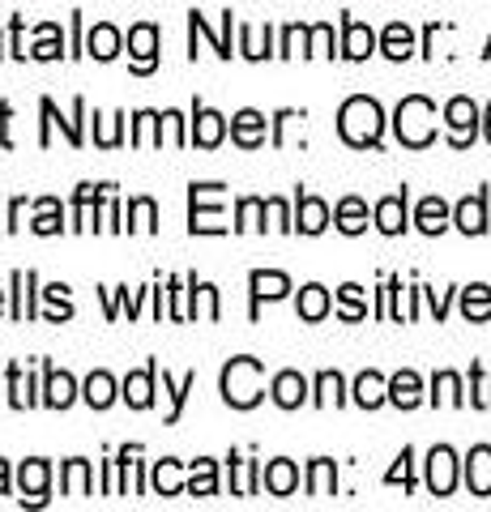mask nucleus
<instances>
[{
  "mask_svg": "<svg viewBox=\"0 0 491 512\" xmlns=\"http://www.w3.org/2000/svg\"><path fill=\"white\" fill-rule=\"evenodd\" d=\"M338 133H342L346 146H355V150L380 146V133H385V111H380V103L368 99V94H355V99H346L342 111H338Z\"/></svg>",
  "mask_w": 491,
  "mask_h": 512,
  "instance_id": "nucleus-1",
  "label": "nucleus"
},
{
  "mask_svg": "<svg viewBox=\"0 0 491 512\" xmlns=\"http://www.w3.org/2000/svg\"><path fill=\"white\" fill-rule=\"evenodd\" d=\"M218 384H223V402L231 410H252L265 397V367H261V359L240 355L223 367V380Z\"/></svg>",
  "mask_w": 491,
  "mask_h": 512,
  "instance_id": "nucleus-2",
  "label": "nucleus"
},
{
  "mask_svg": "<svg viewBox=\"0 0 491 512\" xmlns=\"http://www.w3.org/2000/svg\"><path fill=\"white\" fill-rule=\"evenodd\" d=\"M393 133H398L402 146L410 150H427L436 141V103L423 99V94H410L393 111Z\"/></svg>",
  "mask_w": 491,
  "mask_h": 512,
  "instance_id": "nucleus-3",
  "label": "nucleus"
},
{
  "mask_svg": "<svg viewBox=\"0 0 491 512\" xmlns=\"http://www.w3.org/2000/svg\"><path fill=\"white\" fill-rule=\"evenodd\" d=\"M188 231L193 235H223V184H193L188 188Z\"/></svg>",
  "mask_w": 491,
  "mask_h": 512,
  "instance_id": "nucleus-4",
  "label": "nucleus"
},
{
  "mask_svg": "<svg viewBox=\"0 0 491 512\" xmlns=\"http://www.w3.org/2000/svg\"><path fill=\"white\" fill-rule=\"evenodd\" d=\"M445 128H449V146L453 150H466L474 137H479V107L466 94H457V99L445 103Z\"/></svg>",
  "mask_w": 491,
  "mask_h": 512,
  "instance_id": "nucleus-5",
  "label": "nucleus"
},
{
  "mask_svg": "<svg viewBox=\"0 0 491 512\" xmlns=\"http://www.w3.org/2000/svg\"><path fill=\"white\" fill-rule=\"evenodd\" d=\"M227 137V116H218L214 107L193 103V128H188V146H201V150H214L223 146Z\"/></svg>",
  "mask_w": 491,
  "mask_h": 512,
  "instance_id": "nucleus-6",
  "label": "nucleus"
},
{
  "mask_svg": "<svg viewBox=\"0 0 491 512\" xmlns=\"http://www.w3.org/2000/svg\"><path fill=\"white\" fill-rule=\"evenodd\" d=\"M457 487V453L449 444H436L427 453V491L432 495H453Z\"/></svg>",
  "mask_w": 491,
  "mask_h": 512,
  "instance_id": "nucleus-7",
  "label": "nucleus"
},
{
  "mask_svg": "<svg viewBox=\"0 0 491 512\" xmlns=\"http://www.w3.org/2000/svg\"><path fill=\"white\" fill-rule=\"evenodd\" d=\"M129 56H133V73H154L158 69V26L154 22H137L129 30Z\"/></svg>",
  "mask_w": 491,
  "mask_h": 512,
  "instance_id": "nucleus-8",
  "label": "nucleus"
},
{
  "mask_svg": "<svg viewBox=\"0 0 491 512\" xmlns=\"http://www.w3.org/2000/svg\"><path fill=\"white\" fill-rule=\"evenodd\" d=\"M248 286H252V320H257L261 303H274V299H287L291 295V278L282 274V269H252Z\"/></svg>",
  "mask_w": 491,
  "mask_h": 512,
  "instance_id": "nucleus-9",
  "label": "nucleus"
},
{
  "mask_svg": "<svg viewBox=\"0 0 491 512\" xmlns=\"http://www.w3.org/2000/svg\"><path fill=\"white\" fill-rule=\"evenodd\" d=\"M77 380L65 372V367H52V363H43V406H52V410H69L77 402Z\"/></svg>",
  "mask_w": 491,
  "mask_h": 512,
  "instance_id": "nucleus-10",
  "label": "nucleus"
},
{
  "mask_svg": "<svg viewBox=\"0 0 491 512\" xmlns=\"http://www.w3.org/2000/svg\"><path fill=\"white\" fill-rule=\"evenodd\" d=\"M47 483H52V466H47L43 457L22 461V470H18L22 504H47Z\"/></svg>",
  "mask_w": 491,
  "mask_h": 512,
  "instance_id": "nucleus-11",
  "label": "nucleus"
},
{
  "mask_svg": "<svg viewBox=\"0 0 491 512\" xmlns=\"http://www.w3.org/2000/svg\"><path fill=\"white\" fill-rule=\"evenodd\" d=\"M154 380H158V363H146L141 372H129L120 384V397L133 410H150L154 406Z\"/></svg>",
  "mask_w": 491,
  "mask_h": 512,
  "instance_id": "nucleus-12",
  "label": "nucleus"
},
{
  "mask_svg": "<svg viewBox=\"0 0 491 512\" xmlns=\"http://www.w3.org/2000/svg\"><path fill=\"white\" fill-rule=\"evenodd\" d=\"M39 111H43V146H52V124H60V128H65V137H69V146H82V124H77V120H82L86 116V103L82 99H73V120H60L56 116V103L52 99H43L39 103Z\"/></svg>",
  "mask_w": 491,
  "mask_h": 512,
  "instance_id": "nucleus-13",
  "label": "nucleus"
},
{
  "mask_svg": "<svg viewBox=\"0 0 491 512\" xmlns=\"http://www.w3.org/2000/svg\"><path fill=\"white\" fill-rule=\"evenodd\" d=\"M265 116L261 111H252V107H244V111H235L231 116V141L240 150H257V146H265Z\"/></svg>",
  "mask_w": 491,
  "mask_h": 512,
  "instance_id": "nucleus-14",
  "label": "nucleus"
},
{
  "mask_svg": "<svg viewBox=\"0 0 491 512\" xmlns=\"http://www.w3.org/2000/svg\"><path fill=\"white\" fill-rule=\"evenodd\" d=\"M329 205L321 197H312V192H299L295 197V231H304V235H321L329 227Z\"/></svg>",
  "mask_w": 491,
  "mask_h": 512,
  "instance_id": "nucleus-15",
  "label": "nucleus"
},
{
  "mask_svg": "<svg viewBox=\"0 0 491 512\" xmlns=\"http://www.w3.org/2000/svg\"><path fill=\"white\" fill-rule=\"evenodd\" d=\"M269 397H274L278 410H299L308 402V380L299 372H278L274 380H269Z\"/></svg>",
  "mask_w": 491,
  "mask_h": 512,
  "instance_id": "nucleus-16",
  "label": "nucleus"
},
{
  "mask_svg": "<svg viewBox=\"0 0 491 512\" xmlns=\"http://www.w3.org/2000/svg\"><path fill=\"white\" fill-rule=\"evenodd\" d=\"M107 188L112 184H77V192H73V231L94 227V210H99V201L107 197Z\"/></svg>",
  "mask_w": 491,
  "mask_h": 512,
  "instance_id": "nucleus-17",
  "label": "nucleus"
},
{
  "mask_svg": "<svg viewBox=\"0 0 491 512\" xmlns=\"http://www.w3.org/2000/svg\"><path fill=\"white\" fill-rule=\"evenodd\" d=\"M376 52V35H372V26H363L355 18H342V52L346 60H368Z\"/></svg>",
  "mask_w": 491,
  "mask_h": 512,
  "instance_id": "nucleus-18",
  "label": "nucleus"
},
{
  "mask_svg": "<svg viewBox=\"0 0 491 512\" xmlns=\"http://www.w3.org/2000/svg\"><path fill=\"white\" fill-rule=\"evenodd\" d=\"M261 487L269 491V495H295V487H299V466L295 461H287V457H274L269 466L261 470Z\"/></svg>",
  "mask_w": 491,
  "mask_h": 512,
  "instance_id": "nucleus-19",
  "label": "nucleus"
},
{
  "mask_svg": "<svg viewBox=\"0 0 491 512\" xmlns=\"http://www.w3.org/2000/svg\"><path fill=\"white\" fill-rule=\"evenodd\" d=\"M35 269H13V308L9 316L13 320H35L39 308H35Z\"/></svg>",
  "mask_w": 491,
  "mask_h": 512,
  "instance_id": "nucleus-20",
  "label": "nucleus"
},
{
  "mask_svg": "<svg viewBox=\"0 0 491 512\" xmlns=\"http://www.w3.org/2000/svg\"><path fill=\"white\" fill-rule=\"evenodd\" d=\"M466 487L470 495H491V448L487 444H474L470 457H466Z\"/></svg>",
  "mask_w": 491,
  "mask_h": 512,
  "instance_id": "nucleus-21",
  "label": "nucleus"
},
{
  "mask_svg": "<svg viewBox=\"0 0 491 512\" xmlns=\"http://www.w3.org/2000/svg\"><path fill=\"white\" fill-rule=\"evenodd\" d=\"M453 222H457V231H462V235H483L487 231V197H483V192L457 201Z\"/></svg>",
  "mask_w": 491,
  "mask_h": 512,
  "instance_id": "nucleus-22",
  "label": "nucleus"
},
{
  "mask_svg": "<svg viewBox=\"0 0 491 512\" xmlns=\"http://www.w3.org/2000/svg\"><path fill=\"white\" fill-rule=\"evenodd\" d=\"M372 218H376V227L385 235H402L406 231V188L393 192V197H380Z\"/></svg>",
  "mask_w": 491,
  "mask_h": 512,
  "instance_id": "nucleus-23",
  "label": "nucleus"
},
{
  "mask_svg": "<svg viewBox=\"0 0 491 512\" xmlns=\"http://www.w3.org/2000/svg\"><path fill=\"white\" fill-rule=\"evenodd\" d=\"M295 312H299V320L316 325V320H325L329 312H334V299H329V291L321 282H308L304 291H299V299H295Z\"/></svg>",
  "mask_w": 491,
  "mask_h": 512,
  "instance_id": "nucleus-24",
  "label": "nucleus"
},
{
  "mask_svg": "<svg viewBox=\"0 0 491 512\" xmlns=\"http://www.w3.org/2000/svg\"><path fill=\"white\" fill-rule=\"evenodd\" d=\"M120 47H124V35H120L112 22H99L86 35V56H94V60H116Z\"/></svg>",
  "mask_w": 491,
  "mask_h": 512,
  "instance_id": "nucleus-25",
  "label": "nucleus"
},
{
  "mask_svg": "<svg viewBox=\"0 0 491 512\" xmlns=\"http://www.w3.org/2000/svg\"><path fill=\"white\" fill-rule=\"evenodd\" d=\"M351 393H355V406L376 410V406H385V402H389V380L380 376V372H359Z\"/></svg>",
  "mask_w": 491,
  "mask_h": 512,
  "instance_id": "nucleus-26",
  "label": "nucleus"
},
{
  "mask_svg": "<svg viewBox=\"0 0 491 512\" xmlns=\"http://www.w3.org/2000/svg\"><path fill=\"white\" fill-rule=\"evenodd\" d=\"M453 222V210L440 197H423L419 201V210H415V227L423 231V235H440Z\"/></svg>",
  "mask_w": 491,
  "mask_h": 512,
  "instance_id": "nucleus-27",
  "label": "nucleus"
},
{
  "mask_svg": "<svg viewBox=\"0 0 491 512\" xmlns=\"http://www.w3.org/2000/svg\"><path fill=\"white\" fill-rule=\"evenodd\" d=\"M380 52H385L389 60H410L415 56V30H410L406 22H389L385 35H380Z\"/></svg>",
  "mask_w": 491,
  "mask_h": 512,
  "instance_id": "nucleus-28",
  "label": "nucleus"
},
{
  "mask_svg": "<svg viewBox=\"0 0 491 512\" xmlns=\"http://www.w3.org/2000/svg\"><path fill=\"white\" fill-rule=\"evenodd\" d=\"M389 402L398 406V410H415V406L423 402V380H419L415 372H410V367L389 380Z\"/></svg>",
  "mask_w": 491,
  "mask_h": 512,
  "instance_id": "nucleus-29",
  "label": "nucleus"
},
{
  "mask_svg": "<svg viewBox=\"0 0 491 512\" xmlns=\"http://www.w3.org/2000/svg\"><path fill=\"white\" fill-rule=\"evenodd\" d=\"M120 397V389H116V380L107 376V372H90L86 376V384H82V402L90 406V410H107Z\"/></svg>",
  "mask_w": 491,
  "mask_h": 512,
  "instance_id": "nucleus-30",
  "label": "nucleus"
},
{
  "mask_svg": "<svg viewBox=\"0 0 491 512\" xmlns=\"http://www.w3.org/2000/svg\"><path fill=\"white\" fill-rule=\"evenodd\" d=\"M334 227L342 235H363L368 231V205H363L359 197H342L338 210H334Z\"/></svg>",
  "mask_w": 491,
  "mask_h": 512,
  "instance_id": "nucleus-31",
  "label": "nucleus"
},
{
  "mask_svg": "<svg viewBox=\"0 0 491 512\" xmlns=\"http://www.w3.org/2000/svg\"><path fill=\"white\" fill-rule=\"evenodd\" d=\"M60 491L65 495H90L94 491V474H90V461L73 457L60 466Z\"/></svg>",
  "mask_w": 491,
  "mask_h": 512,
  "instance_id": "nucleus-32",
  "label": "nucleus"
},
{
  "mask_svg": "<svg viewBox=\"0 0 491 512\" xmlns=\"http://www.w3.org/2000/svg\"><path fill=\"white\" fill-rule=\"evenodd\" d=\"M150 483H154V491H158V495H184V491H188V483H184V474H180V461H176V457L154 461Z\"/></svg>",
  "mask_w": 491,
  "mask_h": 512,
  "instance_id": "nucleus-33",
  "label": "nucleus"
},
{
  "mask_svg": "<svg viewBox=\"0 0 491 512\" xmlns=\"http://www.w3.org/2000/svg\"><path fill=\"white\" fill-rule=\"evenodd\" d=\"M338 491V466L329 457H316L308 466V495H316V500H325V495Z\"/></svg>",
  "mask_w": 491,
  "mask_h": 512,
  "instance_id": "nucleus-34",
  "label": "nucleus"
},
{
  "mask_svg": "<svg viewBox=\"0 0 491 512\" xmlns=\"http://www.w3.org/2000/svg\"><path fill=\"white\" fill-rule=\"evenodd\" d=\"M30 231H35V235H60V231H65V210H60L56 197L35 201V222H30Z\"/></svg>",
  "mask_w": 491,
  "mask_h": 512,
  "instance_id": "nucleus-35",
  "label": "nucleus"
},
{
  "mask_svg": "<svg viewBox=\"0 0 491 512\" xmlns=\"http://www.w3.org/2000/svg\"><path fill=\"white\" fill-rule=\"evenodd\" d=\"M188 495H218V461L197 457L188 466Z\"/></svg>",
  "mask_w": 491,
  "mask_h": 512,
  "instance_id": "nucleus-36",
  "label": "nucleus"
},
{
  "mask_svg": "<svg viewBox=\"0 0 491 512\" xmlns=\"http://www.w3.org/2000/svg\"><path fill=\"white\" fill-rule=\"evenodd\" d=\"M462 316L474 320V325H483V320H491V286L487 282H474L462 291Z\"/></svg>",
  "mask_w": 491,
  "mask_h": 512,
  "instance_id": "nucleus-37",
  "label": "nucleus"
},
{
  "mask_svg": "<svg viewBox=\"0 0 491 512\" xmlns=\"http://www.w3.org/2000/svg\"><path fill=\"white\" fill-rule=\"evenodd\" d=\"M231 461V470H235V478H231V491L235 495H257L261 491V466L257 461H244V457H227Z\"/></svg>",
  "mask_w": 491,
  "mask_h": 512,
  "instance_id": "nucleus-38",
  "label": "nucleus"
},
{
  "mask_svg": "<svg viewBox=\"0 0 491 512\" xmlns=\"http://www.w3.org/2000/svg\"><path fill=\"white\" fill-rule=\"evenodd\" d=\"M9 406H13V410L39 406V397H35V380L22 376V363H9Z\"/></svg>",
  "mask_w": 491,
  "mask_h": 512,
  "instance_id": "nucleus-39",
  "label": "nucleus"
},
{
  "mask_svg": "<svg viewBox=\"0 0 491 512\" xmlns=\"http://www.w3.org/2000/svg\"><path fill=\"white\" fill-rule=\"evenodd\" d=\"M197 389V372H188L180 384L171 380L167 372H163V393L171 397V410H167V423H180V414H184V402H188V393Z\"/></svg>",
  "mask_w": 491,
  "mask_h": 512,
  "instance_id": "nucleus-40",
  "label": "nucleus"
},
{
  "mask_svg": "<svg viewBox=\"0 0 491 512\" xmlns=\"http://www.w3.org/2000/svg\"><path fill=\"white\" fill-rule=\"evenodd\" d=\"M321 410H329V406H342L346 402V380L338 376V372H321L316 376V397H312Z\"/></svg>",
  "mask_w": 491,
  "mask_h": 512,
  "instance_id": "nucleus-41",
  "label": "nucleus"
},
{
  "mask_svg": "<svg viewBox=\"0 0 491 512\" xmlns=\"http://www.w3.org/2000/svg\"><path fill=\"white\" fill-rule=\"evenodd\" d=\"M432 402L436 406H462V376L457 372H436L432 376Z\"/></svg>",
  "mask_w": 491,
  "mask_h": 512,
  "instance_id": "nucleus-42",
  "label": "nucleus"
},
{
  "mask_svg": "<svg viewBox=\"0 0 491 512\" xmlns=\"http://www.w3.org/2000/svg\"><path fill=\"white\" fill-rule=\"evenodd\" d=\"M265 201L261 197H244L240 205H235V222L231 227L235 231H265Z\"/></svg>",
  "mask_w": 491,
  "mask_h": 512,
  "instance_id": "nucleus-43",
  "label": "nucleus"
},
{
  "mask_svg": "<svg viewBox=\"0 0 491 512\" xmlns=\"http://www.w3.org/2000/svg\"><path fill=\"white\" fill-rule=\"evenodd\" d=\"M269 35L274 30H261V26H240V56L248 60H265V56H278V52H269Z\"/></svg>",
  "mask_w": 491,
  "mask_h": 512,
  "instance_id": "nucleus-44",
  "label": "nucleus"
},
{
  "mask_svg": "<svg viewBox=\"0 0 491 512\" xmlns=\"http://www.w3.org/2000/svg\"><path fill=\"white\" fill-rule=\"evenodd\" d=\"M124 227L154 235V231H158V205H154L150 197H133V201H129V222H124Z\"/></svg>",
  "mask_w": 491,
  "mask_h": 512,
  "instance_id": "nucleus-45",
  "label": "nucleus"
},
{
  "mask_svg": "<svg viewBox=\"0 0 491 512\" xmlns=\"http://www.w3.org/2000/svg\"><path fill=\"white\" fill-rule=\"evenodd\" d=\"M338 316H342V320H351V325L368 316V303H363V286H355V282H346V286H342V291H338Z\"/></svg>",
  "mask_w": 491,
  "mask_h": 512,
  "instance_id": "nucleus-46",
  "label": "nucleus"
},
{
  "mask_svg": "<svg viewBox=\"0 0 491 512\" xmlns=\"http://www.w3.org/2000/svg\"><path fill=\"white\" fill-rule=\"evenodd\" d=\"M43 299H47V320H52V325H60V320L73 316V303H69V286L65 282H52L43 291Z\"/></svg>",
  "mask_w": 491,
  "mask_h": 512,
  "instance_id": "nucleus-47",
  "label": "nucleus"
},
{
  "mask_svg": "<svg viewBox=\"0 0 491 512\" xmlns=\"http://www.w3.org/2000/svg\"><path fill=\"white\" fill-rule=\"evenodd\" d=\"M60 47H65V39H60V26L43 22L35 47H30V56H35V60H60Z\"/></svg>",
  "mask_w": 491,
  "mask_h": 512,
  "instance_id": "nucleus-48",
  "label": "nucleus"
},
{
  "mask_svg": "<svg viewBox=\"0 0 491 512\" xmlns=\"http://www.w3.org/2000/svg\"><path fill=\"white\" fill-rule=\"evenodd\" d=\"M308 56H334V26L329 22L308 26Z\"/></svg>",
  "mask_w": 491,
  "mask_h": 512,
  "instance_id": "nucleus-49",
  "label": "nucleus"
},
{
  "mask_svg": "<svg viewBox=\"0 0 491 512\" xmlns=\"http://www.w3.org/2000/svg\"><path fill=\"white\" fill-rule=\"evenodd\" d=\"M470 406L491 410V376H483V367H470Z\"/></svg>",
  "mask_w": 491,
  "mask_h": 512,
  "instance_id": "nucleus-50",
  "label": "nucleus"
},
{
  "mask_svg": "<svg viewBox=\"0 0 491 512\" xmlns=\"http://www.w3.org/2000/svg\"><path fill=\"white\" fill-rule=\"evenodd\" d=\"M308 56V26H287L282 30V43H278V56Z\"/></svg>",
  "mask_w": 491,
  "mask_h": 512,
  "instance_id": "nucleus-51",
  "label": "nucleus"
},
{
  "mask_svg": "<svg viewBox=\"0 0 491 512\" xmlns=\"http://www.w3.org/2000/svg\"><path fill=\"white\" fill-rule=\"evenodd\" d=\"M410 461H415V453H410V448H402L398 466H393V470L385 474V483H389V487H398V483H402L406 491H410V487H415V470H410Z\"/></svg>",
  "mask_w": 491,
  "mask_h": 512,
  "instance_id": "nucleus-52",
  "label": "nucleus"
},
{
  "mask_svg": "<svg viewBox=\"0 0 491 512\" xmlns=\"http://www.w3.org/2000/svg\"><path fill=\"white\" fill-rule=\"evenodd\" d=\"M116 291H120L116 299H112V295H107V316H112V320H116V316H120V308H124V312H129V316H137V299H141V291H137V295H129V286H116Z\"/></svg>",
  "mask_w": 491,
  "mask_h": 512,
  "instance_id": "nucleus-53",
  "label": "nucleus"
},
{
  "mask_svg": "<svg viewBox=\"0 0 491 512\" xmlns=\"http://www.w3.org/2000/svg\"><path fill=\"white\" fill-rule=\"evenodd\" d=\"M265 210H269V218H274V227H278V231H295V218H291V210H287V201L269 197V201H265Z\"/></svg>",
  "mask_w": 491,
  "mask_h": 512,
  "instance_id": "nucleus-54",
  "label": "nucleus"
},
{
  "mask_svg": "<svg viewBox=\"0 0 491 512\" xmlns=\"http://www.w3.org/2000/svg\"><path fill=\"white\" fill-rule=\"evenodd\" d=\"M201 303H205V316L218 320V291H214L210 282H201Z\"/></svg>",
  "mask_w": 491,
  "mask_h": 512,
  "instance_id": "nucleus-55",
  "label": "nucleus"
},
{
  "mask_svg": "<svg viewBox=\"0 0 491 512\" xmlns=\"http://www.w3.org/2000/svg\"><path fill=\"white\" fill-rule=\"evenodd\" d=\"M22 214H26V201L18 197V201L9 205V222H5V227H9V231H18V227H22Z\"/></svg>",
  "mask_w": 491,
  "mask_h": 512,
  "instance_id": "nucleus-56",
  "label": "nucleus"
},
{
  "mask_svg": "<svg viewBox=\"0 0 491 512\" xmlns=\"http://www.w3.org/2000/svg\"><path fill=\"white\" fill-rule=\"evenodd\" d=\"M9 116H13V107L0 103V146H13V141H9Z\"/></svg>",
  "mask_w": 491,
  "mask_h": 512,
  "instance_id": "nucleus-57",
  "label": "nucleus"
},
{
  "mask_svg": "<svg viewBox=\"0 0 491 512\" xmlns=\"http://www.w3.org/2000/svg\"><path fill=\"white\" fill-rule=\"evenodd\" d=\"M427 303H432L436 320H445V312H449V295H436V291H427Z\"/></svg>",
  "mask_w": 491,
  "mask_h": 512,
  "instance_id": "nucleus-58",
  "label": "nucleus"
},
{
  "mask_svg": "<svg viewBox=\"0 0 491 512\" xmlns=\"http://www.w3.org/2000/svg\"><path fill=\"white\" fill-rule=\"evenodd\" d=\"M0 495H9V461L0 457Z\"/></svg>",
  "mask_w": 491,
  "mask_h": 512,
  "instance_id": "nucleus-59",
  "label": "nucleus"
},
{
  "mask_svg": "<svg viewBox=\"0 0 491 512\" xmlns=\"http://www.w3.org/2000/svg\"><path fill=\"white\" fill-rule=\"evenodd\" d=\"M483 137L491 141V103H487V111H483Z\"/></svg>",
  "mask_w": 491,
  "mask_h": 512,
  "instance_id": "nucleus-60",
  "label": "nucleus"
},
{
  "mask_svg": "<svg viewBox=\"0 0 491 512\" xmlns=\"http://www.w3.org/2000/svg\"><path fill=\"white\" fill-rule=\"evenodd\" d=\"M0 316H5V291H0Z\"/></svg>",
  "mask_w": 491,
  "mask_h": 512,
  "instance_id": "nucleus-61",
  "label": "nucleus"
},
{
  "mask_svg": "<svg viewBox=\"0 0 491 512\" xmlns=\"http://www.w3.org/2000/svg\"><path fill=\"white\" fill-rule=\"evenodd\" d=\"M483 56H491V43H487V52H483Z\"/></svg>",
  "mask_w": 491,
  "mask_h": 512,
  "instance_id": "nucleus-62",
  "label": "nucleus"
},
{
  "mask_svg": "<svg viewBox=\"0 0 491 512\" xmlns=\"http://www.w3.org/2000/svg\"><path fill=\"white\" fill-rule=\"evenodd\" d=\"M0 56H5V47H0Z\"/></svg>",
  "mask_w": 491,
  "mask_h": 512,
  "instance_id": "nucleus-63",
  "label": "nucleus"
}]
</instances>
